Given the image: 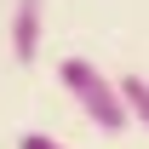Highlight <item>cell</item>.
Returning a JSON list of instances; mask_svg holds the SVG:
<instances>
[{
  "mask_svg": "<svg viewBox=\"0 0 149 149\" xmlns=\"http://www.w3.org/2000/svg\"><path fill=\"white\" fill-rule=\"evenodd\" d=\"M57 80H63V92L80 103V115H86L97 132H120L132 120L126 97H120V80H109L92 57H63V63H57Z\"/></svg>",
  "mask_w": 149,
  "mask_h": 149,
  "instance_id": "6da1fadb",
  "label": "cell"
},
{
  "mask_svg": "<svg viewBox=\"0 0 149 149\" xmlns=\"http://www.w3.org/2000/svg\"><path fill=\"white\" fill-rule=\"evenodd\" d=\"M40 35H46V0H17L12 6V57L23 69L40 57Z\"/></svg>",
  "mask_w": 149,
  "mask_h": 149,
  "instance_id": "7a4b0ae2",
  "label": "cell"
},
{
  "mask_svg": "<svg viewBox=\"0 0 149 149\" xmlns=\"http://www.w3.org/2000/svg\"><path fill=\"white\" fill-rule=\"evenodd\" d=\"M17 149H63V143H57V138H46V132H23Z\"/></svg>",
  "mask_w": 149,
  "mask_h": 149,
  "instance_id": "277c9868",
  "label": "cell"
},
{
  "mask_svg": "<svg viewBox=\"0 0 149 149\" xmlns=\"http://www.w3.org/2000/svg\"><path fill=\"white\" fill-rule=\"evenodd\" d=\"M120 97H126V115L149 132V74H120Z\"/></svg>",
  "mask_w": 149,
  "mask_h": 149,
  "instance_id": "3957f363",
  "label": "cell"
}]
</instances>
